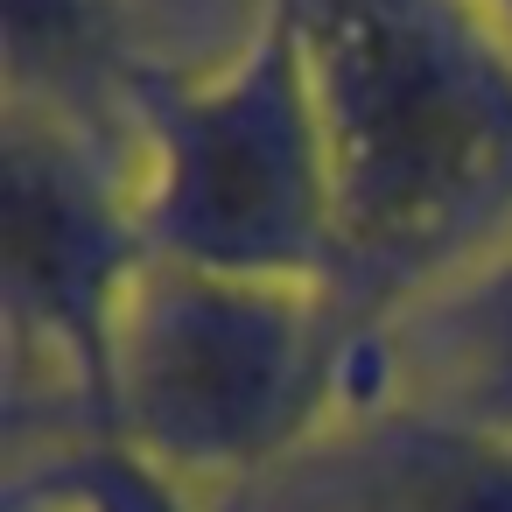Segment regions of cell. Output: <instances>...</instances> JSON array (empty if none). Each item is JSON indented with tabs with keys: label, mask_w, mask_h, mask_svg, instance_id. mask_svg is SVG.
<instances>
[{
	"label": "cell",
	"mask_w": 512,
	"mask_h": 512,
	"mask_svg": "<svg viewBox=\"0 0 512 512\" xmlns=\"http://www.w3.org/2000/svg\"><path fill=\"white\" fill-rule=\"evenodd\" d=\"M330 169L337 302L379 330L512 232V43L484 0H295Z\"/></svg>",
	"instance_id": "6da1fadb"
},
{
	"label": "cell",
	"mask_w": 512,
	"mask_h": 512,
	"mask_svg": "<svg viewBox=\"0 0 512 512\" xmlns=\"http://www.w3.org/2000/svg\"><path fill=\"white\" fill-rule=\"evenodd\" d=\"M372 330L302 281H239L155 260L113 330L106 435L225 498L358 407Z\"/></svg>",
	"instance_id": "7a4b0ae2"
},
{
	"label": "cell",
	"mask_w": 512,
	"mask_h": 512,
	"mask_svg": "<svg viewBox=\"0 0 512 512\" xmlns=\"http://www.w3.org/2000/svg\"><path fill=\"white\" fill-rule=\"evenodd\" d=\"M141 239L155 260L337 295V169L295 0H253L225 71L155 64L134 99Z\"/></svg>",
	"instance_id": "3957f363"
},
{
	"label": "cell",
	"mask_w": 512,
	"mask_h": 512,
	"mask_svg": "<svg viewBox=\"0 0 512 512\" xmlns=\"http://www.w3.org/2000/svg\"><path fill=\"white\" fill-rule=\"evenodd\" d=\"M0 197H8V330L15 365L43 358L78 435H106L113 330L134 274L148 267L134 169L71 127L8 106L0 120Z\"/></svg>",
	"instance_id": "277c9868"
},
{
	"label": "cell",
	"mask_w": 512,
	"mask_h": 512,
	"mask_svg": "<svg viewBox=\"0 0 512 512\" xmlns=\"http://www.w3.org/2000/svg\"><path fill=\"white\" fill-rule=\"evenodd\" d=\"M211 505L218 512H512V435L372 400Z\"/></svg>",
	"instance_id": "5b68a950"
},
{
	"label": "cell",
	"mask_w": 512,
	"mask_h": 512,
	"mask_svg": "<svg viewBox=\"0 0 512 512\" xmlns=\"http://www.w3.org/2000/svg\"><path fill=\"white\" fill-rule=\"evenodd\" d=\"M372 400L512 435V232L372 330L358 407Z\"/></svg>",
	"instance_id": "8992f818"
},
{
	"label": "cell",
	"mask_w": 512,
	"mask_h": 512,
	"mask_svg": "<svg viewBox=\"0 0 512 512\" xmlns=\"http://www.w3.org/2000/svg\"><path fill=\"white\" fill-rule=\"evenodd\" d=\"M8 106H29L78 141L106 148L141 183L134 148V99L155 71V57L134 43L120 0H8Z\"/></svg>",
	"instance_id": "52a82bcc"
},
{
	"label": "cell",
	"mask_w": 512,
	"mask_h": 512,
	"mask_svg": "<svg viewBox=\"0 0 512 512\" xmlns=\"http://www.w3.org/2000/svg\"><path fill=\"white\" fill-rule=\"evenodd\" d=\"M8 512H218L113 435H57L36 463H15Z\"/></svg>",
	"instance_id": "ba28073f"
},
{
	"label": "cell",
	"mask_w": 512,
	"mask_h": 512,
	"mask_svg": "<svg viewBox=\"0 0 512 512\" xmlns=\"http://www.w3.org/2000/svg\"><path fill=\"white\" fill-rule=\"evenodd\" d=\"M484 15H491V22L505 29V43H512V0H484Z\"/></svg>",
	"instance_id": "9c48e42d"
}]
</instances>
